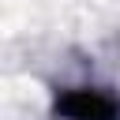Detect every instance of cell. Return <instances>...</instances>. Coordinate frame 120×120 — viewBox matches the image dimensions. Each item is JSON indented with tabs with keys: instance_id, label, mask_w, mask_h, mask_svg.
Segmentation results:
<instances>
[{
	"instance_id": "6da1fadb",
	"label": "cell",
	"mask_w": 120,
	"mask_h": 120,
	"mask_svg": "<svg viewBox=\"0 0 120 120\" xmlns=\"http://www.w3.org/2000/svg\"><path fill=\"white\" fill-rule=\"evenodd\" d=\"M60 112L68 120H116L120 105L101 90H71L60 98Z\"/></svg>"
}]
</instances>
